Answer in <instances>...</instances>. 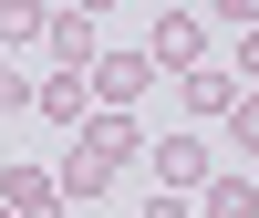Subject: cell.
Listing matches in <instances>:
<instances>
[{
    "label": "cell",
    "instance_id": "obj_6",
    "mask_svg": "<svg viewBox=\"0 0 259 218\" xmlns=\"http://www.w3.org/2000/svg\"><path fill=\"white\" fill-rule=\"evenodd\" d=\"M0 208L11 218H62V187L41 177V166H0Z\"/></svg>",
    "mask_w": 259,
    "mask_h": 218
},
{
    "label": "cell",
    "instance_id": "obj_1",
    "mask_svg": "<svg viewBox=\"0 0 259 218\" xmlns=\"http://www.w3.org/2000/svg\"><path fill=\"white\" fill-rule=\"evenodd\" d=\"M83 83H94V115H135V104H145V83H156V62H145V52H104Z\"/></svg>",
    "mask_w": 259,
    "mask_h": 218
},
{
    "label": "cell",
    "instance_id": "obj_9",
    "mask_svg": "<svg viewBox=\"0 0 259 218\" xmlns=\"http://www.w3.org/2000/svg\"><path fill=\"white\" fill-rule=\"evenodd\" d=\"M228 104H239V73L197 62V73H187V115H228Z\"/></svg>",
    "mask_w": 259,
    "mask_h": 218
},
{
    "label": "cell",
    "instance_id": "obj_2",
    "mask_svg": "<svg viewBox=\"0 0 259 218\" xmlns=\"http://www.w3.org/2000/svg\"><path fill=\"white\" fill-rule=\"evenodd\" d=\"M145 62L187 83V73L207 62V21H197V11H156V42H145Z\"/></svg>",
    "mask_w": 259,
    "mask_h": 218
},
{
    "label": "cell",
    "instance_id": "obj_5",
    "mask_svg": "<svg viewBox=\"0 0 259 218\" xmlns=\"http://www.w3.org/2000/svg\"><path fill=\"white\" fill-rule=\"evenodd\" d=\"M41 42L62 52V73H94V62H104V31H94V11H52V21H41Z\"/></svg>",
    "mask_w": 259,
    "mask_h": 218
},
{
    "label": "cell",
    "instance_id": "obj_15",
    "mask_svg": "<svg viewBox=\"0 0 259 218\" xmlns=\"http://www.w3.org/2000/svg\"><path fill=\"white\" fill-rule=\"evenodd\" d=\"M0 218H11V208H0Z\"/></svg>",
    "mask_w": 259,
    "mask_h": 218
},
{
    "label": "cell",
    "instance_id": "obj_11",
    "mask_svg": "<svg viewBox=\"0 0 259 218\" xmlns=\"http://www.w3.org/2000/svg\"><path fill=\"white\" fill-rule=\"evenodd\" d=\"M41 21H52V11H21V0H11V11H0V52H21V42H41Z\"/></svg>",
    "mask_w": 259,
    "mask_h": 218
},
{
    "label": "cell",
    "instance_id": "obj_13",
    "mask_svg": "<svg viewBox=\"0 0 259 218\" xmlns=\"http://www.w3.org/2000/svg\"><path fill=\"white\" fill-rule=\"evenodd\" d=\"M135 218H197V208H187V198H166V187H156V198H145Z\"/></svg>",
    "mask_w": 259,
    "mask_h": 218
},
{
    "label": "cell",
    "instance_id": "obj_10",
    "mask_svg": "<svg viewBox=\"0 0 259 218\" xmlns=\"http://www.w3.org/2000/svg\"><path fill=\"white\" fill-rule=\"evenodd\" d=\"M228 146L259 166V94H239V104H228Z\"/></svg>",
    "mask_w": 259,
    "mask_h": 218
},
{
    "label": "cell",
    "instance_id": "obj_14",
    "mask_svg": "<svg viewBox=\"0 0 259 218\" xmlns=\"http://www.w3.org/2000/svg\"><path fill=\"white\" fill-rule=\"evenodd\" d=\"M239 73H249V94H259V31H239Z\"/></svg>",
    "mask_w": 259,
    "mask_h": 218
},
{
    "label": "cell",
    "instance_id": "obj_8",
    "mask_svg": "<svg viewBox=\"0 0 259 218\" xmlns=\"http://www.w3.org/2000/svg\"><path fill=\"white\" fill-rule=\"evenodd\" d=\"M31 104H41L52 125H73V135H83V115H94V83H83V73H41V83H31Z\"/></svg>",
    "mask_w": 259,
    "mask_h": 218
},
{
    "label": "cell",
    "instance_id": "obj_16",
    "mask_svg": "<svg viewBox=\"0 0 259 218\" xmlns=\"http://www.w3.org/2000/svg\"><path fill=\"white\" fill-rule=\"evenodd\" d=\"M62 218H73V208H62Z\"/></svg>",
    "mask_w": 259,
    "mask_h": 218
},
{
    "label": "cell",
    "instance_id": "obj_12",
    "mask_svg": "<svg viewBox=\"0 0 259 218\" xmlns=\"http://www.w3.org/2000/svg\"><path fill=\"white\" fill-rule=\"evenodd\" d=\"M21 104H31V73H11V62H0V115H21Z\"/></svg>",
    "mask_w": 259,
    "mask_h": 218
},
{
    "label": "cell",
    "instance_id": "obj_3",
    "mask_svg": "<svg viewBox=\"0 0 259 218\" xmlns=\"http://www.w3.org/2000/svg\"><path fill=\"white\" fill-rule=\"evenodd\" d=\"M73 146H83L94 166H114V177H124V166L145 156V125H135V115H83V135H73Z\"/></svg>",
    "mask_w": 259,
    "mask_h": 218
},
{
    "label": "cell",
    "instance_id": "obj_4",
    "mask_svg": "<svg viewBox=\"0 0 259 218\" xmlns=\"http://www.w3.org/2000/svg\"><path fill=\"white\" fill-rule=\"evenodd\" d=\"M145 166L166 177V198H187V187H207V177H218V156H207L197 135H166V146H145Z\"/></svg>",
    "mask_w": 259,
    "mask_h": 218
},
{
    "label": "cell",
    "instance_id": "obj_7",
    "mask_svg": "<svg viewBox=\"0 0 259 218\" xmlns=\"http://www.w3.org/2000/svg\"><path fill=\"white\" fill-rule=\"evenodd\" d=\"M197 218H259V177L249 166H218V177L197 187Z\"/></svg>",
    "mask_w": 259,
    "mask_h": 218
}]
</instances>
